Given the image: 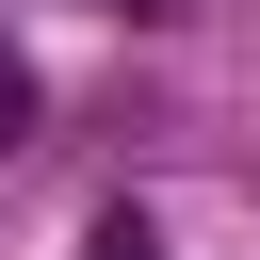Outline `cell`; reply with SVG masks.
<instances>
[{
    "instance_id": "cell-1",
    "label": "cell",
    "mask_w": 260,
    "mask_h": 260,
    "mask_svg": "<svg viewBox=\"0 0 260 260\" xmlns=\"http://www.w3.org/2000/svg\"><path fill=\"white\" fill-rule=\"evenodd\" d=\"M98 260H162V244H146V211H98Z\"/></svg>"
},
{
    "instance_id": "cell-2",
    "label": "cell",
    "mask_w": 260,
    "mask_h": 260,
    "mask_svg": "<svg viewBox=\"0 0 260 260\" xmlns=\"http://www.w3.org/2000/svg\"><path fill=\"white\" fill-rule=\"evenodd\" d=\"M130 16H179V0H130Z\"/></svg>"
}]
</instances>
